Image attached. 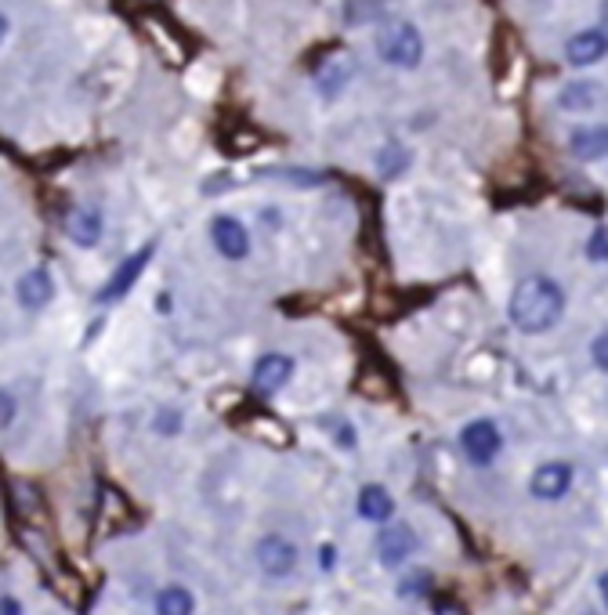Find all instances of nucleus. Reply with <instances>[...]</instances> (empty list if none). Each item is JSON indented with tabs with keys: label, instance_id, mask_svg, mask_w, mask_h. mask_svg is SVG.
<instances>
[{
	"label": "nucleus",
	"instance_id": "obj_1",
	"mask_svg": "<svg viewBox=\"0 0 608 615\" xmlns=\"http://www.w3.org/2000/svg\"><path fill=\"white\" fill-rule=\"evenodd\" d=\"M565 312V294L561 286L547 275H529L522 283L514 286L511 304H507V315H511L514 330L522 333H543L551 330L554 322Z\"/></svg>",
	"mask_w": 608,
	"mask_h": 615
},
{
	"label": "nucleus",
	"instance_id": "obj_2",
	"mask_svg": "<svg viewBox=\"0 0 608 615\" xmlns=\"http://www.w3.org/2000/svg\"><path fill=\"white\" fill-rule=\"evenodd\" d=\"M377 51L388 66L413 69V66H420V58H424V40H420L417 26H409V22H391V26H384L377 33Z\"/></svg>",
	"mask_w": 608,
	"mask_h": 615
},
{
	"label": "nucleus",
	"instance_id": "obj_3",
	"mask_svg": "<svg viewBox=\"0 0 608 615\" xmlns=\"http://www.w3.org/2000/svg\"><path fill=\"white\" fill-rule=\"evenodd\" d=\"M142 29L149 33V40L156 44V51H160L171 66H185V58H189L192 44L185 40V33H181L171 19H163V15L152 11V15H142Z\"/></svg>",
	"mask_w": 608,
	"mask_h": 615
},
{
	"label": "nucleus",
	"instance_id": "obj_4",
	"mask_svg": "<svg viewBox=\"0 0 608 615\" xmlns=\"http://www.w3.org/2000/svg\"><path fill=\"white\" fill-rule=\"evenodd\" d=\"M239 431L247 438H254V442L268 445V449H290V445H294L290 427L279 417H272V413H265V409H247V413L239 417Z\"/></svg>",
	"mask_w": 608,
	"mask_h": 615
},
{
	"label": "nucleus",
	"instance_id": "obj_5",
	"mask_svg": "<svg viewBox=\"0 0 608 615\" xmlns=\"http://www.w3.org/2000/svg\"><path fill=\"white\" fill-rule=\"evenodd\" d=\"M460 445H464V453L471 464L485 467L496 460L504 438H500V427H496L493 420H471V424L464 427V435H460Z\"/></svg>",
	"mask_w": 608,
	"mask_h": 615
},
{
	"label": "nucleus",
	"instance_id": "obj_6",
	"mask_svg": "<svg viewBox=\"0 0 608 615\" xmlns=\"http://www.w3.org/2000/svg\"><path fill=\"white\" fill-rule=\"evenodd\" d=\"M312 76H315V84H319V91H323L326 98L341 95L344 87H348V80L355 76V58L348 55V51L337 48V51H330L323 62H315Z\"/></svg>",
	"mask_w": 608,
	"mask_h": 615
},
{
	"label": "nucleus",
	"instance_id": "obj_7",
	"mask_svg": "<svg viewBox=\"0 0 608 615\" xmlns=\"http://www.w3.org/2000/svg\"><path fill=\"white\" fill-rule=\"evenodd\" d=\"M257 565L272 579L290 576L297 565V547L290 540H283V536H265V540L257 543Z\"/></svg>",
	"mask_w": 608,
	"mask_h": 615
},
{
	"label": "nucleus",
	"instance_id": "obj_8",
	"mask_svg": "<svg viewBox=\"0 0 608 615\" xmlns=\"http://www.w3.org/2000/svg\"><path fill=\"white\" fill-rule=\"evenodd\" d=\"M210 239L218 246V254L228 261H243L250 254V236L247 228L239 225L236 218H214L210 221Z\"/></svg>",
	"mask_w": 608,
	"mask_h": 615
},
{
	"label": "nucleus",
	"instance_id": "obj_9",
	"mask_svg": "<svg viewBox=\"0 0 608 615\" xmlns=\"http://www.w3.org/2000/svg\"><path fill=\"white\" fill-rule=\"evenodd\" d=\"M290 373H294V362H290V355H279V351H272V355H265V359H257L250 384H254L257 395H276L279 388H286Z\"/></svg>",
	"mask_w": 608,
	"mask_h": 615
},
{
	"label": "nucleus",
	"instance_id": "obj_10",
	"mask_svg": "<svg viewBox=\"0 0 608 615\" xmlns=\"http://www.w3.org/2000/svg\"><path fill=\"white\" fill-rule=\"evenodd\" d=\"M413 550H417V536H413V529L402 525V521H391L388 529L377 536V554L384 565H402Z\"/></svg>",
	"mask_w": 608,
	"mask_h": 615
},
{
	"label": "nucleus",
	"instance_id": "obj_11",
	"mask_svg": "<svg viewBox=\"0 0 608 615\" xmlns=\"http://www.w3.org/2000/svg\"><path fill=\"white\" fill-rule=\"evenodd\" d=\"M131 521H134V507L120 496V489L102 485V492H98V525H102V532H120Z\"/></svg>",
	"mask_w": 608,
	"mask_h": 615
},
{
	"label": "nucleus",
	"instance_id": "obj_12",
	"mask_svg": "<svg viewBox=\"0 0 608 615\" xmlns=\"http://www.w3.org/2000/svg\"><path fill=\"white\" fill-rule=\"evenodd\" d=\"M152 250H156V246L145 243L142 250H138V254H131V257H127V261H124V265L116 268L113 279H109V286H105V290H102V301H120V297H124L127 290H131V286L138 283V275H142V272H145V265H149Z\"/></svg>",
	"mask_w": 608,
	"mask_h": 615
},
{
	"label": "nucleus",
	"instance_id": "obj_13",
	"mask_svg": "<svg viewBox=\"0 0 608 615\" xmlns=\"http://www.w3.org/2000/svg\"><path fill=\"white\" fill-rule=\"evenodd\" d=\"M66 236L76 246H95L102 239V214L95 207H73L66 214Z\"/></svg>",
	"mask_w": 608,
	"mask_h": 615
},
{
	"label": "nucleus",
	"instance_id": "obj_14",
	"mask_svg": "<svg viewBox=\"0 0 608 615\" xmlns=\"http://www.w3.org/2000/svg\"><path fill=\"white\" fill-rule=\"evenodd\" d=\"M572 485V467L569 464H543L532 474V496L540 500H561Z\"/></svg>",
	"mask_w": 608,
	"mask_h": 615
},
{
	"label": "nucleus",
	"instance_id": "obj_15",
	"mask_svg": "<svg viewBox=\"0 0 608 615\" xmlns=\"http://www.w3.org/2000/svg\"><path fill=\"white\" fill-rule=\"evenodd\" d=\"M15 294H19L22 308H29V312H40V308H44V304L55 297V286H51V275L44 272V268H37V272L22 275L19 286H15Z\"/></svg>",
	"mask_w": 608,
	"mask_h": 615
},
{
	"label": "nucleus",
	"instance_id": "obj_16",
	"mask_svg": "<svg viewBox=\"0 0 608 615\" xmlns=\"http://www.w3.org/2000/svg\"><path fill=\"white\" fill-rule=\"evenodd\" d=\"M572 66H594L601 55H605V29H583L576 37L569 40V48H565Z\"/></svg>",
	"mask_w": 608,
	"mask_h": 615
},
{
	"label": "nucleus",
	"instance_id": "obj_17",
	"mask_svg": "<svg viewBox=\"0 0 608 615\" xmlns=\"http://www.w3.org/2000/svg\"><path fill=\"white\" fill-rule=\"evenodd\" d=\"M569 149L576 160H601L608 149V131L605 127H583V131L572 134Z\"/></svg>",
	"mask_w": 608,
	"mask_h": 615
},
{
	"label": "nucleus",
	"instance_id": "obj_18",
	"mask_svg": "<svg viewBox=\"0 0 608 615\" xmlns=\"http://www.w3.org/2000/svg\"><path fill=\"white\" fill-rule=\"evenodd\" d=\"M558 102H561V109H569V113H587V109H594V105L601 102V84H590V80L565 84Z\"/></svg>",
	"mask_w": 608,
	"mask_h": 615
},
{
	"label": "nucleus",
	"instance_id": "obj_19",
	"mask_svg": "<svg viewBox=\"0 0 608 615\" xmlns=\"http://www.w3.org/2000/svg\"><path fill=\"white\" fill-rule=\"evenodd\" d=\"M11 503H15V514L22 521H40L44 518V496L33 482H15L11 485Z\"/></svg>",
	"mask_w": 608,
	"mask_h": 615
},
{
	"label": "nucleus",
	"instance_id": "obj_20",
	"mask_svg": "<svg viewBox=\"0 0 608 615\" xmlns=\"http://www.w3.org/2000/svg\"><path fill=\"white\" fill-rule=\"evenodd\" d=\"M359 514L366 521H391V514H395V500H391L380 485H366V489L359 492Z\"/></svg>",
	"mask_w": 608,
	"mask_h": 615
},
{
	"label": "nucleus",
	"instance_id": "obj_21",
	"mask_svg": "<svg viewBox=\"0 0 608 615\" xmlns=\"http://www.w3.org/2000/svg\"><path fill=\"white\" fill-rule=\"evenodd\" d=\"M261 131L257 127H250V123H236V127H228L225 134H221V145H225L228 156H247V152L261 149Z\"/></svg>",
	"mask_w": 608,
	"mask_h": 615
},
{
	"label": "nucleus",
	"instance_id": "obj_22",
	"mask_svg": "<svg viewBox=\"0 0 608 615\" xmlns=\"http://www.w3.org/2000/svg\"><path fill=\"white\" fill-rule=\"evenodd\" d=\"M355 388L362 391L366 398H391L395 395V380H391L388 369H373V366H362V377Z\"/></svg>",
	"mask_w": 608,
	"mask_h": 615
},
{
	"label": "nucleus",
	"instance_id": "obj_23",
	"mask_svg": "<svg viewBox=\"0 0 608 615\" xmlns=\"http://www.w3.org/2000/svg\"><path fill=\"white\" fill-rule=\"evenodd\" d=\"M192 608H196V601L181 587H167L156 597V615H192Z\"/></svg>",
	"mask_w": 608,
	"mask_h": 615
},
{
	"label": "nucleus",
	"instance_id": "obj_24",
	"mask_svg": "<svg viewBox=\"0 0 608 615\" xmlns=\"http://www.w3.org/2000/svg\"><path fill=\"white\" fill-rule=\"evenodd\" d=\"M406 167H409V152L402 149L399 142L384 145V149L377 152V171L384 174V178H399Z\"/></svg>",
	"mask_w": 608,
	"mask_h": 615
},
{
	"label": "nucleus",
	"instance_id": "obj_25",
	"mask_svg": "<svg viewBox=\"0 0 608 615\" xmlns=\"http://www.w3.org/2000/svg\"><path fill=\"white\" fill-rule=\"evenodd\" d=\"M587 257L590 261H608V232H605V225H598L594 228V236H590V243H587Z\"/></svg>",
	"mask_w": 608,
	"mask_h": 615
},
{
	"label": "nucleus",
	"instance_id": "obj_26",
	"mask_svg": "<svg viewBox=\"0 0 608 615\" xmlns=\"http://www.w3.org/2000/svg\"><path fill=\"white\" fill-rule=\"evenodd\" d=\"M590 359H594V366H598L601 373L608 369V337H605V333H598V337H594V344H590Z\"/></svg>",
	"mask_w": 608,
	"mask_h": 615
},
{
	"label": "nucleus",
	"instance_id": "obj_27",
	"mask_svg": "<svg viewBox=\"0 0 608 615\" xmlns=\"http://www.w3.org/2000/svg\"><path fill=\"white\" fill-rule=\"evenodd\" d=\"M15 413H19V402H15L8 391H0V427H8L11 420H15Z\"/></svg>",
	"mask_w": 608,
	"mask_h": 615
},
{
	"label": "nucleus",
	"instance_id": "obj_28",
	"mask_svg": "<svg viewBox=\"0 0 608 615\" xmlns=\"http://www.w3.org/2000/svg\"><path fill=\"white\" fill-rule=\"evenodd\" d=\"M428 587H431L428 572H413V579H406V583H402V594L413 597V590H420V594H424V590H428Z\"/></svg>",
	"mask_w": 608,
	"mask_h": 615
},
{
	"label": "nucleus",
	"instance_id": "obj_29",
	"mask_svg": "<svg viewBox=\"0 0 608 615\" xmlns=\"http://www.w3.org/2000/svg\"><path fill=\"white\" fill-rule=\"evenodd\" d=\"M156 427H160L163 435H174V431H178V413H160V417H156Z\"/></svg>",
	"mask_w": 608,
	"mask_h": 615
},
{
	"label": "nucleus",
	"instance_id": "obj_30",
	"mask_svg": "<svg viewBox=\"0 0 608 615\" xmlns=\"http://www.w3.org/2000/svg\"><path fill=\"white\" fill-rule=\"evenodd\" d=\"M0 615H22V605L15 597H0Z\"/></svg>",
	"mask_w": 608,
	"mask_h": 615
},
{
	"label": "nucleus",
	"instance_id": "obj_31",
	"mask_svg": "<svg viewBox=\"0 0 608 615\" xmlns=\"http://www.w3.org/2000/svg\"><path fill=\"white\" fill-rule=\"evenodd\" d=\"M438 615H467V612L456 605V601H442V605H438Z\"/></svg>",
	"mask_w": 608,
	"mask_h": 615
},
{
	"label": "nucleus",
	"instance_id": "obj_32",
	"mask_svg": "<svg viewBox=\"0 0 608 615\" xmlns=\"http://www.w3.org/2000/svg\"><path fill=\"white\" fill-rule=\"evenodd\" d=\"M333 561H337V554H333V547H323V568H333Z\"/></svg>",
	"mask_w": 608,
	"mask_h": 615
},
{
	"label": "nucleus",
	"instance_id": "obj_33",
	"mask_svg": "<svg viewBox=\"0 0 608 615\" xmlns=\"http://www.w3.org/2000/svg\"><path fill=\"white\" fill-rule=\"evenodd\" d=\"M8 37V19H4V15H0V40Z\"/></svg>",
	"mask_w": 608,
	"mask_h": 615
},
{
	"label": "nucleus",
	"instance_id": "obj_34",
	"mask_svg": "<svg viewBox=\"0 0 608 615\" xmlns=\"http://www.w3.org/2000/svg\"><path fill=\"white\" fill-rule=\"evenodd\" d=\"M142 4H156V0H142Z\"/></svg>",
	"mask_w": 608,
	"mask_h": 615
}]
</instances>
